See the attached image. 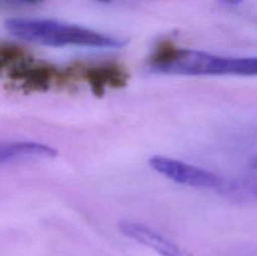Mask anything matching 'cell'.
Segmentation results:
<instances>
[{
    "label": "cell",
    "mask_w": 257,
    "mask_h": 256,
    "mask_svg": "<svg viewBox=\"0 0 257 256\" xmlns=\"http://www.w3.org/2000/svg\"><path fill=\"white\" fill-rule=\"evenodd\" d=\"M150 69L175 75H257V57H223L163 42L151 55Z\"/></svg>",
    "instance_id": "cell-1"
},
{
    "label": "cell",
    "mask_w": 257,
    "mask_h": 256,
    "mask_svg": "<svg viewBox=\"0 0 257 256\" xmlns=\"http://www.w3.org/2000/svg\"><path fill=\"white\" fill-rule=\"evenodd\" d=\"M8 32L19 39L48 47H87L119 49L125 40L85 27L52 19L13 18L5 22Z\"/></svg>",
    "instance_id": "cell-2"
},
{
    "label": "cell",
    "mask_w": 257,
    "mask_h": 256,
    "mask_svg": "<svg viewBox=\"0 0 257 256\" xmlns=\"http://www.w3.org/2000/svg\"><path fill=\"white\" fill-rule=\"evenodd\" d=\"M150 166L168 180L196 188H221L225 183L217 173L181 160L156 155L150 158Z\"/></svg>",
    "instance_id": "cell-3"
},
{
    "label": "cell",
    "mask_w": 257,
    "mask_h": 256,
    "mask_svg": "<svg viewBox=\"0 0 257 256\" xmlns=\"http://www.w3.org/2000/svg\"><path fill=\"white\" fill-rule=\"evenodd\" d=\"M67 70L69 80H84L97 95H102L107 89L124 87L130 79L124 67L114 62L75 64L67 67Z\"/></svg>",
    "instance_id": "cell-4"
},
{
    "label": "cell",
    "mask_w": 257,
    "mask_h": 256,
    "mask_svg": "<svg viewBox=\"0 0 257 256\" xmlns=\"http://www.w3.org/2000/svg\"><path fill=\"white\" fill-rule=\"evenodd\" d=\"M119 230L131 240L146 247H150L161 256H192L190 252L176 245L170 238L145 223L128 220L120 221Z\"/></svg>",
    "instance_id": "cell-5"
},
{
    "label": "cell",
    "mask_w": 257,
    "mask_h": 256,
    "mask_svg": "<svg viewBox=\"0 0 257 256\" xmlns=\"http://www.w3.org/2000/svg\"><path fill=\"white\" fill-rule=\"evenodd\" d=\"M57 150L35 141H14L0 143V165L30 157L50 158L57 156Z\"/></svg>",
    "instance_id": "cell-6"
},
{
    "label": "cell",
    "mask_w": 257,
    "mask_h": 256,
    "mask_svg": "<svg viewBox=\"0 0 257 256\" xmlns=\"http://www.w3.org/2000/svg\"><path fill=\"white\" fill-rule=\"evenodd\" d=\"M222 3H226V4H230V5H237L240 4L242 0H221Z\"/></svg>",
    "instance_id": "cell-7"
},
{
    "label": "cell",
    "mask_w": 257,
    "mask_h": 256,
    "mask_svg": "<svg viewBox=\"0 0 257 256\" xmlns=\"http://www.w3.org/2000/svg\"><path fill=\"white\" fill-rule=\"evenodd\" d=\"M18 2H23V3H39L42 0H18Z\"/></svg>",
    "instance_id": "cell-8"
},
{
    "label": "cell",
    "mask_w": 257,
    "mask_h": 256,
    "mask_svg": "<svg viewBox=\"0 0 257 256\" xmlns=\"http://www.w3.org/2000/svg\"><path fill=\"white\" fill-rule=\"evenodd\" d=\"M97 2H102V3H108V2H110V0H97Z\"/></svg>",
    "instance_id": "cell-9"
}]
</instances>
